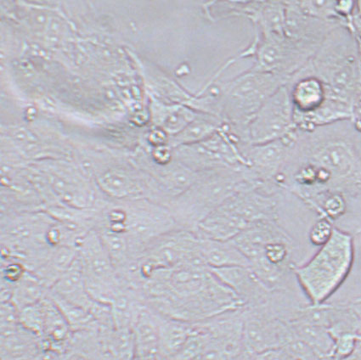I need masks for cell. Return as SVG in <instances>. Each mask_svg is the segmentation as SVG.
I'll return each instance as SVG.
<instances>
[{
    "label": "cell",
    "instance_id": "obj_1",
    "mask_svg": "<svg viewBox=\"0 0 361 360\" xmlns=\"http://www.w3.org/2000/svg\"><path fill=\"white\" fill-rule=\"evenodd\" d=\"M149 308L164 317L200 322L244 308L204 263H185L156 271L140 290Z\"/></svg>",
    "mask_w": 361,
    "mask_h": 360
},
{
    "label": "cell",
    "instance_id": "obj_2",
    "mask_svg": "<svg viewBox=\"0 0 361 360\" xmlns=\"http://www.w3.org/2000/svg\"><path fill=\"white\" fill-rule=\"evenodd\" d=\"M297 131L288 163H305L314 169L315 185L310 197L326 190L361 193V132L352 118Z\"/></svg>",
    "mask_w": 361,
    "mask_h": 360
},
{
    "label": "cell",
    "instance_id": "obj_3",
    "mask_svg": "<svg viewBox=\"0 0 361 360\" xmlns=\"http://www.w3.org/2000/svg\"><path fill=\"white\" fill-rule=\"evenodd\" d=\"M302 70L324 82L329 97L355 110L361 101L358 41L350 27L334 29Z\"/></svg>",
    "mask_w": 361,
    "mask_h": 360
},
{
    "label": "cell",
    "instance_id": "obj_4",
    "mask_svg": "<svg viewBox=\"0 0 361 360\" xmlns=\"http://www.w3.org/2000/svg\"><path fill=\"white\" fill-rule=\"evenodd\" d=\"M355 261L354 237L335 228L329 242L302 266H293L298 287L310 304L329 302L350 275Z\"/></svg>",
    "mask_w": 361,
    "mask_h": 360
},
{
    "label": "cell",
    "instance_id": "obj_5",
    "mask_svg": "<svg viewBox=\"0 0 361 360\" xmlns=\"http://www.w3.org/2000/svg\"><path fill=\"white\" fill-rule=\"evenodd\" d=\"M257 180L247 169L222 168L199 173L197 180L167 205L178 225L194 231L198 223L239 190Z\"/></svg>",
    "mask_w": 361,
    "mask_h": 360
},
{
    "label": "cell",
    "instance_id": "obj_6",
    "mask_svg": "<svg viewBox=\"0 0 361 360\" xmlns=\"http://www.w3.org/2000/svg\"><path fill=\"white\" fill-rule=\"evenodd\" d=\"M290 80L276 74L252 70L218 89L219 116L235 133L243 134L249 120L265 101Z\"/></svg>",
    "mask_w": 361,
    "mask_h": 360
},
{
    "label": "cell",
    "instance_id": "obj_7",
    "mask_svg": "<svg viewBox=\"0 0 361 360\" xmlns=\"http://www.w3.org/2000/svg\"><path fill=\"white\" fill-rule=\"evenodd\" d=\"M240 140L226 123L217 134L203 142L173 149V160L193 172L215 169H247Z\"/></svg>",
    "mask_w": 361,
    "mask_h": 360
},
{
    "label": "cell",
    "instance_id": "obj_8",
    "mask_svg": "<svg viewBox=\"0 0 361 360\" xmlns=\"http://www.w3.org/2000/svg\"><path fill=\"white\" fill-rule=\"evenodd\" d=\"M78 250L84 268L87 292L93 300L110 305L120 290L128 284L118 274L97 231H89Z\"/></svg>",
    "mask_w": 361,
    "mask_h": 360
},
{
    "label": "cell",
    "instance_id": "obj_9",
    "mask_svg": "<svg viewBox=\"0 0 361 360\" xmlns=\"http://www.w3.org/2000/svg\"><path fill=\"white\" fill-rule=\"evenodd\" d=\"M319 47V45L286 36H260L255 49V67L252 70L276 74L291 82L309 64Z\"/></svg>",
    "mask_w": 361,
    "mask_h": 360
},
{
    "label": "cell",
    "instance_id": "obj_10",
    "mask_svg": "<svg viewBox=\"0 0 361 360\" xmlns=\"http://www.w3.org/2000/svg\"><path fill=\"white\" fill-rule=\"evenodd\" d=\"M297 130L289 85L269 97L245 128L247 144H261L284 138Z\"/></svg>",
    "mask_w": 361,
    "mask_h": 360
},
{
    "label": "cell",
    "instance_id": "obj_11",
    "mask_svg": "<svg viewBox=\"0 0 361 360\" xmlns=\"http://www.w3.org/2000/svg\"><path fill=\"white\" fill-rule=\"evenodd\" d=\"M243 347L251 357L284 347L293 337L288 322L282 321L267 304L243 308Z\"/></svg>",
    "mask_w": 361,
    "mask_h": 360
},
{
    "label": "cell",
    "instance_id": "obj_12",
    "mask_svg": "<svg viewBox=\"0 0 361 360\" xmlns=\"http://www.w3.org/2000/svg\"><path fill=\"white\" fill-rule=\"evenodd\" d=\"M298 139L294 130L284 138L261 144H240L247 169L256 180L275 183L284 170Z\"/></svg>",
    "mask_w": 361,
    "mask_h": 360
},
{
    "label": "cell",
    "instance_id": "obj_13",
    "mask_svg": "<svg viewBox=\"0 0 361 360\" xmlns=\"http://www.w3.org/2000/svg\"><path fill=\"white\" fill-rule=\"evenodd\" d=\"M221 283L235 293L245 307L267 304L272 291L261 283L250 267L210 268Z\"/></svg>",
    "mask_w": 361,
    "mask_h": 360
},
{
    "label": "cell",
    "instance_id": "obj_14",
    "mask_svg": "<svg viewBox=\"0 0 361 360\" xmlns=\"http://www.w3.org/2000/svg\"><path fill=\"white\" fill-rule=\"evenodd\" d=\"M294 107L295 123L317 113L325 104L329 94L324 82L302 70L288 84Z\"/></svg>",
    "mask_w": 361,
    "mask_h": 360
},
{
    "label": "cell",
    "instance_id": "obj_15",
    "mask_svg": "<svg viewBox=\"0 0 361 360\" xmlns=\"http://www.w3.org/2000/svg\"><path fill=\"white\" fill-rule=\"evenodd\" d=\"M1 360H47L40 339L20 324H1Z\"/></svg>",
    "mask_w": 361,
    "mask_h": 360
},
{
    "label": "cell",
    "instance_id": "obj_16",
    "mask_svg": "<svg viewBox=\"0 0 361 360\" xmlns=\"http://www.w3.org/2000/svg\"><path fill=\"white\" fill-rule=\"evenodd\" d=\"M43 304L44 324L39 339L42 342L47 359L51 360L68 349L73 333L63 314L49 294L44 299Z\"/></svg>",
    "mask_w": 361,
    "mask_h": 360
},
{
    "label": "cell",
    "instance_id": "obj_17",
    "mask_svg": "<svg viewBox=\"0 0 361 360\" xmlns=\"http://www.w3.org/2000/svg\"><path fill=\"white\" fill-rule=\"evenodd\" d=\"M98 184L102 192L118 201L149 198L147 194L152 193L150 185L146 181L122 169H110L103 173L99 177Z\"/></svg>",
    "mask_w": 361,
    "mask_h": 360
},
{
    "label": "cell",
    "instance_id": "obj_18",
    "mask_svg": "<svg viewBox=\"0 0 361 360\" xmlns=\"http://www.w3.org/2000/svg\"><path fill=\"white\" fill-rule=\"evenodd\" d=\"M159 330L160 314L146 304L133 327L135 343V360H157Z\"/></svg>",
    "mask_w": 361,
    "mask_h": 360
},
{
    "label": "cell",
    "instance_id": "obj_19",
    "mask_svg": "<svg viewBox=\"0 0 361 360\" xmlns=\"http://www.w3.org/2000/svg\"><path fill=\"white\" fill-rule=\"evenodd\" d=\"M49 292L73 304L80 306L90 313L95 302L87 292L84 268L78 255L68 271L49 289Z\"/></svg>",
    "mask_w": 361,
    "mask_h": 360
},
{
    "label": "cell",
    "instance_id": "obj_20",
    "mask_svg": "<svg viewBox=\"0 0 361 360\" xmlns=\"http://www.w3.org/2000/svg\"><path fill=\"white\" fill-rule=\"evenodd\" d=\"M199 238L202 258L209 268L250 267L247 259L233 242Z\"/></svg>",
    "mask_w": 361,
    "mask_h": 360
},
{
    "label": "cell",
    "instance_id": "obj_21",
    "mask_svg": "<svg viewBox=\"0 0 361 360\" xmlns=\"http://www.w3.org/2000/svg\"><path fill=\"white\" fill-rule=\"evenodd\" d=\"M195 323L174 320L160 314L157 360H169L173 357L188 340L193 332Z\"/></svg>",
    "mask_w": 361,
    "mask_h": 360
},
{
    "label": "cell",
    "instance_id": "obj_22",
    "mask_svg": "<svg viewBox=\"0 0 361 360\" xmlns=\"http://www.w3.org/2000/svg\"><path fill=\"white\" fill-rule=\"evenodd\" d=\"M78 256V250L76 247L69 246L51 247L42 266L32 273L38 276L45 287L51 289L73 266Z\"/></svg>",
    "mask_w": 361,
    "mask_h": 360
},
{
    "label": "cell",
    "instance_id": "obj_23",
    "mask_svg": "<svg viewBox=\"0 0 361 360\" xmlns=\"http://www.w3.org/2000/svg\"><path fill=\"white\" fill-rule=\"evenodd\" d=\"M225 124V121L219 116L199 113L197 117L185 130L169 138V144L173 149L203 142L217 134Z\"/></svg>",
    "mask_w": 361,
    "mask_h": 360
},
{
    "label": "cell",
    "instance_id": "obj_24",
    "mask_svg": "<svg viewBox=\"0 0 361 360\" xmlns=\"http://www.w3.org/2000/svg\"><path fill=\"white\" fill-rule=\"evenodd\" d=\"M99 336L104 352L110 360H135V343L133 330L114 326H99Z\"/></svg>",
    "mask_w": 361,
    "mask_h": 360
},
{
    "label": "cell",
    "instance_id": "obj_25",
    "mask_svg": "<svg viewBox=\"0 0 361 360\" xmlns=\"http://www.w3.org/2000/svg\"><path fill=\"white\" fill-rule=\"evenodd\" d=\"M288 324L294 337L312 347L322 357L335 360V339L325 327L298 321Z\"/></svg>",
    "mask_w": 361,
    "mask_h": 360
},
{
    "label": "cell",
    "instance_id": "obj_26",
    "mask_svg": "<svg viewBox=\"0 0 361 360\" xmlns=\"http://www.w3.org/2000/svg\"><path fill=\"white\" fill-rule=\"evenodd\" d=\"M153 111L157 128L164 130L170 137L185 130L201 113L188 106L164 104H155Z\"/></svg>",
    "mask_w": 361,
    "mask_h": 360
},
{
    "label": "cell",
    "instance_id": "obj_27",
    "mask_svg": "<svg viewBox=\"0 0 361 360\" xmlns=\"http://www.w3.org/2000/svg\"><path fill=\"white\" fill-rule=\"evenodd\" d=\"M49 292V289L38 276L27 271L23 278L15 285L11 303L20 311L28 306L39 303L48 296Z\"/></svg>",
    "mask_w": 361,
    "mask_h": 360
},
{
    "label": "cell",
    "instance_id": "obj_28",
    "mask_svg": "<svg viewBox=\"0 0 361 360\" xmlns=\"http://www.w3.org/2000/svg\"><path fill=\"white\" fill-rule=\"evenodd\" d=\"M49 295L55 302L61 314H63L73 333L99 328L98 322L95 321V318L88 310L80 307V306L70 303V302L61 299V297L51 292H49Z\"/></svg>",
    "mask_w": 361,
    "mask_h": 360
},
{
    "label": "cell",
    "instance_id": "obj_29",
    "mask_svg": "<svg viewBox=\"0 0 361 360\" xmlns=\"http://www.w3.org/2000/svg\"><path fill=\"white\" fill-rule=\"evenodd\" d=\"M307 201L314 205L322 217L331 221L341 217L347 210L345 194L338 190H326L315 194Z\"/></svg>",
    "mask_w": 361,
    "mask_h": 360
},
{
    "label": "cell",
    "instance_id": "obj_30",
    "mask_svg": "<svg viewBox=\"0 0 361 360\" xmlns=\"http://www.w3.org/2000/svg\"><path fill=\"white\" fill-rule=\"evenodd\" d=\"M297 4L302 11L313 18L348 27L338 14L336 1H297Z\"/></svg>",
    "mask_w": 361,
    "mask_h": 360
},
{
    "label": "cell",
    "instance_id": "obj_31",
    "mask_svg": "<svg viewBox=\"0 0 361 360\" xmlns=\"http://www.w3.org/2000/svg\"><path fill=\"white\" fill-rule=\"evenodd\" d=\"M45 299V297H44ZM44 300V299H43ZM43 300L19 311V321L25 329L39 338L42 333L44 310Z\"/></svg>",
    "mask_w": 361,
    "mask_h": 360
},
{
    "label": "cell",
    "instance_id": "obj_32",
    "mask_svg": "<svg viewBox=\"0 0 361 360\" xmlns=\"http://www.w3.org/2000/svg\"><path fill=\"white\" fill-rule=\"evenodd\" d=\"M25 264L18 259L2 258L1 283L14 287L27 272Z\"/></svg>",
    "mask_w": 361,
    "mask_h": 360
},
{
    "label": "cell",
    "instance_id": "obj_33",
    "mask_svg": "<svg viewBox=\"0 0 361 360\" xmlns=\"http://www.w3.org/2000/svg\"><path fill=\"white\" fill-rule=\"evenodd\" d=\"M335 228L330 219L322 217L314 223L309 234L310 242L314 246L322 247L333 237Z\"/></svg>",
    "mask_w": 361,
    "mask_h": 360
},
{
    "label": "cell",
    "instance_id": "obj_34",
    "mask_svg": "<svg viewBox=\"0 0 361 360\" xmlns=\"http://www.w3.org/2000/svg\"><path fill=\"white\" fill-rule=\"evenodd\" d=\"M151 157L153 163L159 166H165L173 161V148L169 144L152 148Z\"/></svg>",
    "mask_w": 361,
    "mask_h": 360
},
{
    "label": "cell",
    "instance_id": "obj_35",
    "mask_svg": "<svg viewBox=\"0 0 361 360\" xmlns=\"http://www.w3.org/2000/svg\"><path fill=\"white\" fill-rule=\"evenodd\" d=\"M252 360H298L286 351L284 347H278L252 356Z\"/></svg>",
    "mask_w": 361,
    "mask_h": 360
},
{
    "label": "cell",
    "instance_id": "obj_36",
    "mask_svg": "<svg viewBox=\"0 0 361 360\" xmlns=\"http://www.w3.org/2000/svg\"><path fill=\"white\" fill-rule=\"evenodd\" d=\"M170 136L160 128L152 130L147 135V142L152 148L166 146L169 144Z\"/></svg>",
    "mask_w": 361,
    "mask_h": 360
},
{
    "label": "cell",
    "instance_id": "obj_37",
    "mask_svg": "<svg viewBox=\"0 0 361 360\" xmlns=\"http://www.w3.org/2000/svg\"><path fill=\"white\" fill-rule=\"evenodd\" d=\"M351 29L357 38L361 42V18L355 15L353 16L351 22Z\"/></svg>",
    "mask_w": 361,
    "mask_h": 360
},
{
    "label": "cell",
    "instance_id": "obj_38",
    "mask_svg": "<svg viewBox=\"0 0 361 360\" xmlns=\"http://www.w3.org/2000/svg\"><path fill=\"white\" fill-rule=\"evenodd\" d=\"M352 121L354 123L357 130L361 132V101L359 103V105L356 106Z\"/></svg>",
    "mask_w": 361,
    "mask_h": 360
},
{
    "label": "cell",
    "instance_id": "obj_39",
    "mask_svg": "<svg viewBox=\"0 0 361 360\" xmlns=\"http://www.w3.org/2000/svg\"><path fill=\"white\" fill-rule=\"evenodd\" d=\"M342 360H361V333L355 350L348 358Z\"/></svg>",
    "mask_w": 361,
    "mask_h": 360
},
{
    "label": "cell",
    "instance_id": "obj_40",
    "mask_svg": "<svg viewBox=\"0 0 361 360\" xmlns=\"http://www.w3.org/2000/svg\"><path fill=\"white\" fill-rule=\"evenodd\" d=\"M348 304L350 305V307L354 310V312L361 323V299L355 300Z\"/></svg>",
    "mask_w": 361,
    "mask_h": 360
},
{
    "label": "cell",
    "instance_id": "obj_41",
    "mask_svg": "<svg viewBox=\"0 0 361 360\" xmlns=\"http://www.w3.org/2000/svg\"><path fill=\"white\" fill-rule=\"evenodd\" d=\"M233 360H252L250 355H248L247 354L244 353L238 356V358L234 359Z\"/></svg>",
    "mask_w": 361,
    "mask_h": 360
},
{
    "label": "cell",
    "instance_id": "obj_42",
    "mask_svg": "<svg viewBox=\"0 0 361 360\" xmlns=\"http://www.w3.org/2000/svg\"><path fill=\"white\" fill-rule=\"evenodd\" d=\"M357 41H358V46H359V61H360V75H361V42L359 39H357Z\"/></svg>",
    "mask_w": 361,
    "mask_h": 360
},
{
    "label": "cell",
    "instance_id": "obj_43",
    "mask_svg": "<svg viewBox=\"0 0 361 360\" xmlns=\"http://www.w3.org/2000/svg\"><path fill=\"white\" fill-rule=\"evenodd\" d=\"M360 324H361V323H360ZM360 332H361V325H360Z\"/></svg>",
    "mask_w": 361,
    "mask_h": 360
}]
</instances>
